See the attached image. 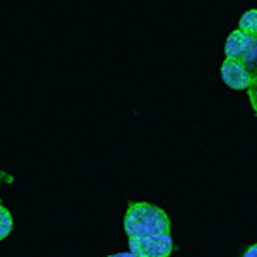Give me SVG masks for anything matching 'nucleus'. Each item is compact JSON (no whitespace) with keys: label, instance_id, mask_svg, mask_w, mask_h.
I'll return each mask as SVG.
<instances>
[{"label":"nucleus","instance_id":"nucleus-7","mask_svg":"<svg viewBox=\"0 0 257 257\" xmlns=\"http://www.w3.org/2000/svg\"><path fill=\"white\" fill-rule=\"evenodd\" d=\"M14 230V219H12L11 211L4 204H0V242L6 240Z\"/></svg>","mask_w":257,"mask_h":257},{"label":"nucleus","instance_id":"nucleus-1","mask_svg":"<svg viewBox=\"0 0 257 257\" xmlns=\"http://www.w3.org/2000/svg\"><path fill=\"white\" fill-rule=\"evenodd\" d=\"M123 230L128 238L172 233V221L167 211L161 209L160 206L144 201L128 202L123 216Z\"/></svg>","mask_w":257,"mask_h":257},{"label":"nucleus","instance_id":"nucleus-10","mask_svg":"<svg viewBox=\"0 0 257 257\" xmlns=\"http://www.w3.org/2000/svg\"><path fill=\"white\" fill-rule=\"evenodd\" d=\"M106 257H136V255L128 250V252H120V254H111V255H106Z\"/></svg>","mask_w":257,"mask_h":257},{"label":"nucleus","instance_id":"nucleus-9","mask_svg":"<svg viewBox=\"0 0 257 257\" xmlns=\"http://www.w3.org/2000/svg\"><path fill=\"white\" fill-rule=\"evenodd\" d=\"M242 257H257V243H254V245L248 247L247 250L243 252Z\"/></svg>","mask_w":257,"mask_h":257},{"label":"nucleus","instance_id":"nucleus-3","mask_svg":"<svg viewBox=\"0 0 257 257\" xmlns=\"http://www.w3.org/2000/svg\"><path fill=\"white\" fill-rule=\"evenodd\" d=\"M221 79L230 89L247 91L254 82V76L242 60L225 59L221 64Z\"/></svg>","mask_w":257,"mask_h":257},{"label":"nucleus","instance_id":"nucleus-11","mask_svg":"<svg viewBox=\"0 0 257 257\" xmlns=\"http://www.w3.org/2000/svg\"><path fill=\"white\" fill-rule=\"evenodd\" d=\"M254 76H257V72H255V74H254Z\"/></svg>","mask_w":257,"mask_h":257},{"label":"nucleus","instance_id":"nucleus-2","mask_svg":"<svg viewBox=\"0 0 257 257\" xmlns=\"http://www.w3.org/2000/svg\"><path fill=\"white\" fill-rule=\"evenodd\" d=\"M128 250L136 257H170L173 252V238L170 233L128 238Z\"/></svg>","mask_w":257,"mask_h":257},{"label":"nucleus","instance_id":"nucleus-4","mask_svg":"<svg viewBox=\"0 0 257 257\" xmlns=\"http://www.w3.org/2000/svg\"><path fill=\"white\" fill-rule=\"evenodd\" d=\"M250 38V35L242 30H235L230 33V36L225 41V55L226 59H237L240 60L243 50L247 47V41Z\"/></svg>","mask_w":257,"mask_h":257},{"label":"nucleus","instance_id":"nucleus-6","mask_svg":"<svg viewBox=\"0 0 257 257\" xmlns=\"http://www.w3.org/2000/svg\"><path fill=\"white\" fill-rule=\"evenodd\" d=\"M238 30L245 31L252 36H257V9H250L240 16Z\"/></svg>","mask_w":257,"mask_h":257},{"label":"nucleus","instance_id":"nucleus-8","mask_svg":"<svg viewBox=\"0 0 257 257\" xmlns=\"http://www.w3.org/2000/svg\"><path fill=\"white\" fill-rule=\"evenodd\" d=\"M247 94H248V99H250V105L254 111L257 113V76H254V82H252V86L247 89Z\"/></svg>","mask_w":257,"mask_h":257},{"label":"nucleus","instance_id":"nucleus-5","mask_svg":"<svg viewBox=\"0 0 257 257\" xmlns=\"http://www.w3.org/2000/svg\"><path fill=\"white\" fill-rule=\"evenodd\" d=\"M240 60L247 65V69L250 70L252 76H254L257 72V36L250 35V38L247 41V47L243 50L242 57H240Z\"/></svg>","mask_w":257,"mask_h":257}]
</instances>
